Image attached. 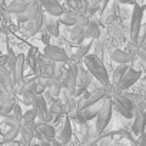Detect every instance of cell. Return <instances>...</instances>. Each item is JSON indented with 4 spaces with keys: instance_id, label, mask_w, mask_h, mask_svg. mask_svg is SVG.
I'll use <instances>...</instances> for the list:
<instances>
[{
    "instance_id": "obj_15",
    "label": "cell",
    "mask_w": 146,
    "mask_h": 146,
    "mask_svg": "<svg viewBox=\"0 0 146 146\" xmlns=\"http://www.w3.org/2000/svg\"><path fill=\"white\" fill-rule=\"evenodd\" d=\"M15 105H16V99H15L13 93L6 92L2 96V99H0V112H2L3 115H7L13 110Z\"/></svg>"
},
{
    "instance_id": "obj_40",
    "label": "cell",
    "mask_w": 146,
    "mask_h": 146,
    "mask_svg": "<svg viewBox=\"0 0 146 146\" xmlns=\"http://www.w3.org/2000/svg\"><path fill=\"white\" fill-rule=\"evenodd\" d=\"M140 49H142L143 52H146V42H143V43H142V46H140Z\"/></svg>"
},
{
    "instance_id": "obj_29",
    "label": "cell",
    "mask_w": 146,
    "mask_h": 146,
    "mask_svg": "<svg viewBox=\"0 0 146 146\" xmlns=\"http://www.w3.org/2000/svg\"><path fill=\"white\" fill-rule=\"evenodd\" d=\"M22 96H23V103L25 105H27V106H33V103H35V99H36V93L35 92H32V90H25L23 93H22Z\"/></svg>"
},
{
    "instance_id": "obj_5",
    "label": "cell",
    "mask_w": 146,
    "mask_h": 146,
    "mask_svg": "<svg viewBox=\"0 0 146 146\" xmlns=\"http://www.w3.org/2000/svg\"><path fill=\"white\" fill-rule=\"evenodd\" d=\"M43 53H44V56H46L49 60H52V62H54V63H64V62H67V59H69V56L66 54V52H64L62 47L56 46V44H47V46L44 47Z\"/></svg>"
},
{
    "instance_id": "obj_28",
    "label": "cell",
    "mask_w": 146,
    "mask_h": 146,
    "mask_svg": "<svg viewBox=\"0 0 146 146\" xmlns=\"http://www.w3.org/2000/svg\"><path fill=\"white\" fill-rule=\"evenodd\" d=\"M92 43H82L80 46H78V52H76V59H85L89 54V49H90Z\"/></svg>"
},
{
    "instance_id": "obj_14",
    "label": "cell",
    "mask_w": 146,
    "mask_h": 146,
    "mask_svg": "<svg viewBox=\"0 0 146 146\" xmlns=\"http://www.w3.org/2000/svg\"><path fill=\"white\" fill-rule=\"evenodd\" d=\"M44 22H46V17H44V15H43V10H40L39 15H37L33 20H30V22L26 23V30H27V33L33 36V35H36L37 32H40V29L43 27Z\"/></svg>"
},
{
    "instance_id": "obj_25",
    "label": "cell",
    "mask_w": 146,
    "mask_h": 146,
    "mask_svg": "<svg viewBox=\"0 0 146 146\" xmlns=\"http://www.w3.org/2000/svg\"><path fill=\"white\" fill-rule=\"evenodd\" d=\"M20 137H22V146H30L32 145V139H33V133L22 125L20 127Z\"/></svg>"
},
{
    "instance_id": "obj_22",
    "label": "cell",
    "mask_w": 146,
    "mask_h": 146,
    "mask_svg": "<svg viewBox=\"0 0 146 146\" xmlns=\"http://www.w3.org/2000/svg\"><path fill=\"white\" fill-rule=\"evenodd\" d=\"M46 33H49L52 37H59L60 35V22L54 17L49 22H46Z\"/></svg>"
},
{
    "instance_id": "obj_9",
    "label": "cell",
    "mask_w": 146,
    "mask_h": 146,
    "mask_svg": "<svg viewBox=\"0 0 146 146\" xmlns=\"http://www.w3.org/2000/svg\"><path fill=\"white\" fill-rule=\"evenodd\" d=\"M0 86L3 88L5 92H10V93H13V90L16 88L12 72L9 69H6L5 66H0Z\"/></svg>"
},
{
    "instance_id": "obj_13",
    "label": "cell",
    "mask_w": 146,
    "mask_h": 146,
    "mask_svg": "<svg viewBox=\"0 0 146 146\" xmlns=\"http://www.w3.org/2000/svg\"><path fill=\"white\" fill-rule=\"evenodd\" d=\"M36 135H40L46 142H52L56 139V130L52 125L49 123H36Z\"/></svg>"
},
{
    "instance_id": "obj_43",
    "label": "cell",
    "mask_w": 146,
    "mask_h": 146,
    "mask_svg": "<svg viewBox=\"0 0 146 146\" xmlns=\"http://www.w3.org/2000/svg\"><path fill=\"white\" fill-rule=\"evenodd\" d=\"M145 100H146V95H145Z\"/></svg>"
},
{
    "instance_id": "obj_30",
    "label": "cell",
    "mask_w": 146,
    "mask_h": 146,
    "mask_svg": "<svg viewBox=\"0 0 146 146\" xmlns=\"http://www.w3.org/2000/svg\"><path fill=\"white\" fill-rule=\"evenodd\" d=\"M115 108L119 110V113H120L122 116H125V117H127V119H132V117H133V112H132V109H129V108L120 105V103L116 102V100H115Z\"/></svg>"
},
{
    "instance_id": "obj_36",
    "label": "cell",
    "mask_w": 146,
    "mask_h": 146,
    "mask_svg": "<svg viewBox=\"0 0 146 146\" xmlns=\"http://www.w3.org/2000/svg\"><path fill=\"white\" fill-rule=\"evenodd\" d=\"M136 54H137V56H139V57H140V59H142L143 62H146V52H143V50H142L140 47L137 49V52H136Z\"/></svg>"
},
{
    "instance_id": "obj_19",
    "label": "cell",
    "mask_w": 146,
    "mask_h": 146,
    "mask_svg": "<svg viewBox=\"0 0 146 146\" xmlns=\"http://www.w3.org/2000/svg\"><path fill=\"white\" fill-rule=\"evenodd\" d=\"M79 16H80V15H78L76 12H73V10H66V12L59 17V22H60V25H64V26H70V27H73V26L78 23Z\"/></svg>"
},
{
    "instance_id": "obj_2",
    "label": "cell",
    "mask_w": 146,
    "mask_h": 146,
    "mask_svg": "<svg viewBox=\"0 0 146 146\" xmlns=\"http://www.w3.org/2000/svg\"><path fill=\"white\" fill-rule=\"evenodd\" d=\"M112 109H113L112 100L105 99L103 105L100 106V109L98 112V116H96V133L98 135H102L105 132L106 126L109 125L110 117H112Z\"/></svg>"
},
{
    "instance_id": "obj_35",
    "label": "cell",
    "mask_w": 146,
    "mask_h": 146,
    "mask_svg": "<svg viewBox=\"0 0 146 146\" xmlns=\"http://www.w3.org/2000/svg\"><path fill=\"white\" fill-rule=\"evenodd\" d=\"M50 37H52V36H50L49 33H46V32H44V33L42 35V42L47 46V44H50Z\"/></svg>"
},
{
    "instance_id": "obj_24",
    "label": "cell",
    "mask_w": 146,
    "mask_h": 146,
    "mask_svg": "<svg viewBox=\"0 0 146 146\" xmlns=\"http://www.w3.org/2000/svg\"><path fill=\"white\" fill-rule=\"evenodd\" d=\"M86 37H90V39L100 37V27L95 22H89V25L86 26Z\"/></svg>"
},
{
    "instance_id": "obj_26",
    "label": "cell",
    "mask_w": 146,
    "mask_h": 146,
    "mask_svg": "<svg viewBox=\"0 0 146 146\" xmlns=\"http://www.w3.org/2000/svg\"><path fill=\"white\" fill-rule=\"evenodd\" d=\"M36 119H37V110H36L35 108H32V109H29V110H26V112L23 113L22 122H23V125H26V123L35 122Z\"/></svg>"
},
{
    "instance_id": "obj_10",
    "label": "cell",
    "mask_w": 146,
    "mask_h": 146,
    "mask_svg": "<svg viewBox=\"0 0 146 146\" xmlns=\"http://www.w3.org/2000/svg\"><path fill=\"white\" fill-rule=\"evenodd\" d=\"M40 10H42V6L39 3V0H30V5H29L27 10L25 13H22V15L17 16V22L19 23H27V22L33 20L39 15Z\"/></svg>"
},
{
    "instance_id": "obj_1",
    "label": "cell",
    "mask_w": 146,
    "mask_h": 146,
    "mask_svg": "<svg viewBox=\"0 0 146 146\" xmlns=\"http://www.w3.org/2000/svg\"><path fill=\"white\" fill-rule=\"evenodd\" d=\"M83 63H85L88 72L93 76V79H96L98 82H100L105 86L110 85V79H109V75H108V70H106V67L103 66V63L96 56L88 54L83 59Z\"/></svg>"
},
{
    "instance_id": "obj_11",
    "label": "cell",
    "mask_w": 146,
    "mask_h": 146,
    "mask_svg": "<svg viewBox=\"0 0 146 146\" xmlns=\"http://www.w3.org/2000/svg\"><path fill=\"white\" fill-rule=\"evenodd\" d=\"M40 6L52 16V17H60L64 13L63 6L57 0H40Z\"/></svg>"
},
{
    "instance_id": "obj_46",
    "label": "cell",
    "mask_w": 146,
    "mask_h": 146,
    "mask_svg": "<svg viewBox=\"0 0 146 146\" xmlns=\"http://www.w3.org/2000/svg\"><path fill=\"white\" fill-rule=\"evenodd\" d=\"M92 146H96V145H92Z\"/></svg>"
},
{
    "instance_id": "obj_7",
    "label": "cell",
    "mask_w": 146,
    "mask_h": 146,
    "mask_svg": "<svg viewBox=\"0 0 146 146\" xmlns=\"http://www.w3.org/2000/svg\"><path fill=\"white\" fill-rule=\"evenodd\" d=\"M106 99V93L103 89H98L95 92L90 93V96L88 99H83L80 98L79 99V105H78V110H83V109H88V108H92L95 106L96 103H99L100 100H105Z\"/></svg>"
},
{
    "instance_id": "obj_23",
    "label": "cell",
    "mask_w": 146,
    "mask_h": 146,
    "mask_svg": "<svg viewBox=\"0 0 146 146\" xmlns=\"http://www.w3.org/2000/svg\"><path fill=\"white\" fill-rule=\"evenodd\" d=\"M32 108H35L36 110H37V117L39 116H42L43 113H46L49 109H47V103H46V99H44V96L43 95H37L36 96V99H35V103H33V106Z\"/></svg>"
},
{
    "instance_id": "obj_27",
    "label": "cell",
    "mask_w": 146,
    "mask_h": 146,
    "mask_svg": "<svg viewBox=\"0 0 146 146\" xmlns=\"http://www.w3.org/2000/svg\"><path fill=\"white\" fill-rule=\"evenodd\" d=\"M127 69H129L127 64H119V66L115 69V72H113V78H112V80H113L115 83H117L119 79H120V78L125 75V73L127 72Z\"/></svg>"
},
{
    "instance_id": "obj_38",
    "label": "cell",
    "mask_w": 146,
    "mask_h": 146,
    "mask_svg": "<svg viewBox=\"0 0 146 146\" xmlns=\"http://www.w3.org/2000/svg\"><path fill=\"white\" fill-rule=\"evenodd\" d=\"M119 3H123V5H130V3H133V0H117Z\"/></svg>"
},
{
    "instance_id": "obj_6",
    "label": "cell",
    "mask_w": 146,
    "mask_h": 146,
    "mask_svg": "<svg viewBox=\"0 0 146 146\" xmlns=\"http://www.w3.org/2000/svg\"><path fill=\"white\" fill-rule=\"evenodd\" d=\"M139 78H140V72H139V70H135V69H132V67H129L127 72L119 79V82L116 83V86H117V89H120V90L129 89L130 86H133V85L139 80Z\"/></svg>"
},
{
    "instance_id": "obj_18",
    "label": "cell",
    "mask_w": 146,
    "mask_h": 146,
    "mask_svg": "<svg viewBox=\"0 0 146 146\" xmlns=\"http://www.w3.org/2000/svg\"><path fill=\"white\" fill-rule=\"evenodd\" d=\"M110 59H112V62H115V63H117V64H127V63L132 60V56H130V53H127L126 50L116 49V50L112 52Z\"/></svg>"
},
{
    "instance_id": "obj_17",
    "label": "cell",
    "mask_w": 146,
    "mask_h": 146,
    "mask_svg": "<svg viewBox=\"0 0 146 146\" xmlns=\"http://www.w3.org/2000/svg\"><path fill=\"white\" fill-rule=\"evenodd\" d=\"M29 5H30V2H26V0H13L7 7V12L12 13V15L19 16V15H22V13H25L27 10Z\"/></svg>"
},
{
    "instance_id": "obj_3",
    "label": "cell",
    "mask_w": 146,
    "mask_h": 146,
    "mask_svg": "<svg viewBox=\"0 0 146 146\" xmlns=\"http://www.w3.org/2000/svg\"><path fill=\"white\" fill-rule=\"evenodd\" d=\"M142 17H143V9L135 3L132 20H130V40L132 43H139L140 39V30H142Z\"/></svg>"
},
{
    "instance_id": "obj_37",
    "label": "cell",
    "mask_w": 146,
    "mask_h": 146,
    "mask_svg": "<svg viewBox=\"0 0 146 146\" xmlns=\"http://www.w3.org/2000/svg\"><path fill=\"white\" fill-rule=\"evenodd\" d=\"M102 2H103V0H90V6H98V7H100Z\"/></svg>"
},
{
    "instance_id": "obj_44",
    "label": "cell",
    "mask_w": 146,
    "mask_h": 146,
    "mask_svg": "<svg viewBox=\"0 0 146 146\" xmlns=\"http://www.w3.org/2000/svg\"><path fill=\"white\" fill-rule=\"evenodd\" d=\"M16 146H22V145H16Z\"/></svg>"
},
{
    "instance_id": "obj_21",
    "label": "cell",
    "mask_w": 146,
    "mask_h": 146,
    "mask_svg": "<svg viewBox=\"0 0 146 146\" xmlns=\"http://www.w3.org/2000/svg\"><path fill=\"white\" fill-rule=\"evenodd\" d=\"M146 126V115L143 112H137L135 116V123H133V133L139 135L143 133V129Z\"/></svg>"
},
{
    "instance_id": "obj_31",
    "label": "cell",
    "mask_w": 146,
    "mask_h": 146,
    "mask_svg": "<svg viewBox=\"0 0 146 146\" xmlns=\"http://www.w3.org/2000/svg\"><path fill=\"white\" fill-rule=\"evenodd\" d=\"M20 127L22 126H15V127H10L7 130V133L5 135V142H12L16 139V136L20 133Z\"/></svg>"
},
{
    "instance_id": "obj_45",
    "label": "cell",
    "mask_w": 146,
    "mask_h": 146,
    "mask_svg": "<svg viewBox=\"0 0 146 146\" xmlns=\"http://www.w3.org/2000/svg\"><path fill=\"white\" fill-rule=\"evenodd\" d=\"M26 2H30V0H26Z\"/></svg>"
},
{
    "instance_id": "obj_4",
    "label": "cell",
    "mask_w": 146,
    "mask_h": 146,
    "mask_svg": "<svg viewBox=\"0 0 146 146\" xmlns=\"http://www.w3.org/2000/svg\"><path fill=\"white\" fill-rule=\"evenodd\" d=\"M78 66L73 64L69 67V70H66V75L63 76V82L60 83L62 88H66V90L75 96L76 95V90H78Z\"/></svg>"
},
{
    "instance_id": "obj_33",
    "label": "cell",
    "mask_w": 146,
    "mask_h": 146,
    "mask_svg": "<svg viewBox=\"0 0 146 146\" xmlns=\"http://www.w3.org/2000/svg\"><path fill=\"white\" fill-rule=\"evenodd\" d=\"M16 60H17V56L10 50V52H9V54H7V62H6V66H5V67H6V69H9V70L12 72V70H13V67H15V64H16Z\"/></svg>"
},
{
    "instance_id": "obj_39",
    "label": "cell",
    "mask_w": 146,
    "mask_h": 146,
    "mask_svg": "<svg viewBox=\"0 0 146 146\" xmlns=\"http://www.w3.org/2000/svg\"><path fill=\"white\" fill-rule=\"evenodd\" d=\"M50 145H52V146H60L62 143H60L59 140H56V139H54V140H52V142H50Z\"/></svg>"
},
{
    "instance_id": "obj_42",
    "label": "cell",
    "mask_w": 146,
    "mask_h": 146,
    "mask_svg": "<svg viewBox=\"0 0 146 146\" xmlns=\"http://www.w3.org/2000/svg\"><path fill=\"white\" fill-rule=\"evenodd\" d=\"M40 146H52V145H50V142H46V140H44V142H43Z\"/></svg>"
},
{
    "instance_id": "obj_20",
    "label": "cell",
    "mask_w": 146,
    "mask_h": 146,
    "mask_svg": "<svg viewBox=\"0 0 146 146\" xmlns=\"http://www.w3.org/2000/svg\"><path fill=\"white\" fill-rule=\"evenodd\" d=\"M70 137H72V123H70L69 119H66V123L63 125V129H62V132L59 135V142L63 146H66L70 142Z\"/></svg>"
},
{
    "instance_id": "obj_8",
    "label": "cell",
    "mask_w": 146,
    "mask_h": 146,
    "mask_svg": "<svg viewBox=\"0 0 146 146\" xmlns=\"http://www.w3.org/2000/svg\"><path fill=\"white\" fill-rule=\"evenodd\" d=\"M92 79H93V76L88 72V69L80 67L78 70V90H76V95L75 96H80L82 93H85L86 92V88L90 86Z\"/></svg>"
},
{
    "instance_id": "obj_41",
    "label": "cell",
    "mask_w": 146,
    "mask_h": 146,
    "mask_svg": "<svg viewBox=\"0 0 146 146\" xmlns=\"http://www.w3.org/2000/svg\"><path fill=\"white\" fill-rule=\"evenodd\" d=\"M5 93H6V92L3 90V88H2V86H0V99H2V96H3Z\"/></svg>"
},
{
    "instance_id": "obj_34",
    "label": "cell",
    "mask_w": 146,
    "mask_h": 146,
    "mask_svg": "<svg viewBox=\"0 0 146 146\" xmlns=\"http://www.w3.org/2000/svg\"><path fill=\"white\" fill-rule=\"evenodd\" d=\"M132 103H137V102H142V100H145V96H142V95H135V93H127V95H125Z\"/></svg>"
},
{
    "instance_id": "obj_16",
    "label": "cell",
    "mask_w": 146,
    "mask_h": 146,
    "mask_svg": "<svg viewBox=\"0 0 146 146\" xmlns=\"http://www.w3.org/2000/svg\"><path fill=\"white\" fill-rule=\"evenodd\" d=\"M70 39H72V42H75L78 46H80L83 43V40L86 39V27H83V26L76 23L70 30Z\"/></svg>"
},
{
    "instance_id": "obj_12",
    "label": "cell",
    "mask_w": 146,
    "mask_h": 146,
    "mask_svg": "<svg viewBox=\"0 0 146 146\" xmlns=\"http://www.w3.org/2000/svg\"><path fill=\"white\" fill-rule=\"evenodd\" d=\"M25 66H26V56L25 54H19L17 56V60H16V64H15V67L12 70V75H13V79H15L16 86H20L23 83Z\"/></svg>"
},
{
    "instance_id": "obj_32",
    "label": "cell",
    "mask_w": 146,
    "mask_h": 146,
    "mask_svg": "<svg viewBox=\"0 0 146 146\" xmlns=\"http://www.w3.org/2000/svg\"><path fill=\"white\" fill-rule=\"evenodd\" d=\"M27 60H29V66L32 67L33 72H36V67H37V56H36V50L35 49H30L29 53H27Z\"/></svg>"
}]
</instances>
